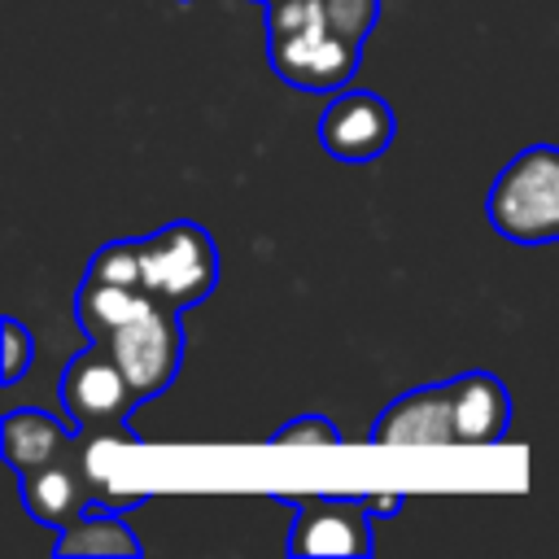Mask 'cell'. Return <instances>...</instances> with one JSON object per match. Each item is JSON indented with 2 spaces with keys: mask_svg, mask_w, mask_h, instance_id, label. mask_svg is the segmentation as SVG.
Masks as SVG:
<instances>
[{
  "mask_svg": "<svg viewBox=\"0 0 559 559\" xmlns=\"http://www.w3.org/2000/svg\"><path fill=\"white\" fill-rule=\"evenodd\" d=\"M57 397H61V411L66 419L79 428V432H96V437H131L127 415L140 406L135 402V389L127 380V371L118 367V358L109 354V345L92 341L87 349H79L66 371H61V384H57Z\"/></svg>",
  "mask_w": 559,
  "mask_h": 559,
  "instance_id": "cell-4",
  "label": "cell"
},
{
  "mask_svg": "<svg viewBox=\"0 0 559 559\" xmlns=\"http://www.w3.org/2000/svg\"><path fill=\"white\" fill-rule=\"evenodd\" d=\"M140 271H144V288L162 306L188 310L205 301L218 284V245L201 223L175 218L140 236Z\"/></svg>",
  "mask_w": 559,
  "mask_h": 559,
  "instance_id": "cell-3",
  "label": "cell"
},
{
  "mask_svg": "<svg viewBox=\"0 0 559 559\" xmlns=\"http://www.w3.org/2000/svg\"><path fill=\"white\" fill-rule=\"evenodd\" d=\"M266 441L271 445H341L345 437L328 415H297V419L280 424Z\"/></svg>",
  "mask_w": 559,
  "mask_h": 559,
  "instance_id": "cell-15",
  "label": "cell"
},
{
  "mask_svg": "<svg viewBox=\"0 0 559 559\" xmlns=\"http://www.w3.org/2000/svg\"><path fill=\"white\" fill-rule=\"evenodd\" d=\"M266 61L297 92H341L362 61V39L345 35L323 0H275L266 4Z\"/></svg>",
  "mask_w": 559,
  "mask_h": 559,
  "instance_id": "cell-1",
  "label": "cell"
},
{
  "mask_svg": "<svg viewBox=\"0 0 559 559\" xmlns=\"http://www.w3.org/2000/svg\"><path fill=\"white\" fill-rule=\"evenodd\" d=\"M148 301H157L148 288L109 284V280L83 275V280H79V293H74V314H79V328L87 332V341H109V336H114L127 319H135Z\"/></svg>",
  "mask_w": 559,
  "mask_h": 559,
  "instance_id": "cell-12",
  "label": "cell"
},
{
  "mask_svg": "<svg viewBox=\"0 0 559 559\" xmlns=\"http://www.w3.org/2000/svg\"><path fill=\"white\" fill-rule=\"evenodd\" d=\"M362 507L371 511V520H393L406 507V498L397 489H384V493H362Z\"/></svg>",
  "mask_w": 559,
  "mask_h": 559,
  "instance_id": "cell-16",
  "label": "cell"
},
{
  "mask_svg": "<svg viewBox=\"0 0 559 559\" xmlns=\"http://www.w3.org/2000/svg\"><path fill=\"white\" fill-rule=\"evenodd\" d=\"M144 542L140 533L127 524V511H109V507H83L74 520H66L57 528L52 555L57 559H131L140 555Z\"/></svg>",
  "mask_w": 559,
  "mask_h": 559,
  "instance_id": "cell-11",
  "label": "cell"
},
{
  "mask_svg": "<svg viewBox=\"0 0 559 559\" xmlns=\"http://www.w3.org/2000/svg\"><path fill=\"white\" fill-rule=\"evenodd\" d=\"M489 227L524 249L559 240V148L528 144L520 148L489 183L485 197Z\"/></svg>",
  "mask_w": 559,
  "mask_h": 559,
  "instance_id": "cell-2",
  "label": "cell"
},
{
  "mask_svg": "<svg viewBox=\"0 0 559 559\" xmlns=\"http://www.w3.org/2000/svg\"><path fill=\"white\" fill-rule=\"evenodd\" d=\"M258 4H262V9H266V4H275V0H258Z\"/></svg>",
  "mask_w": 559,
  "mask_h": 559,
  "instance_id": "cell-17",
  "label": "cell"
},
{
  "mask_svg": "<svg viewBox=\"0 0 559 559\" xmlns=\"http://www.w3.org/2000/svg\"><path fill=\"white\" fill-rule=\"evenodd\" d=\"M459 445H498L511 428V393L493 371H463L450 380Z\"/></svg>",
  "mask_w": 559,
  "mask_h": 559,
  "instance_id": "cell-9",
  "label": "cell"
},
{
  "mask_svg": "<svg viewBox=\"0 0 559 559\" xmlns=\"http://www.w3.org/2000/svg\"><path fill=\"white\" fill-rule=\"evenodd\" d=\"M393 135L397 122L389 100L362 87H341L319 118V144L336 162H371L393 144Z\"/></svg>",
  "mask_w": 559,
  "mask_h": 559,
  "instance_id": "cell-7",
  "label": "cell"
},
{
  "mask_svg": "<svg viewBox=\"0 0 559 559\" xmlns=\"http://www.w3.org/2000/svg\"><path fill=\"white\" fill-rule=\"evenodd\" d=\"M293 511L288 550L293 555H371V511L362 493H271Z\"/></svg>",
  "mask_w": 559,
  "mask_h": 559,
  "instance_id": "cell-6",
  "label": "cell"
},
{
  "mask_svg": "<svg viewBox=\"0 0 559 559\" xmlns=\"http://www.w3.org/2000/svg\"><path fill=\"white\" fill-rule=\"evenodd\" d=\"M100 345H109V354L127 371V380L135 389V402H148V397L166 393L175 384V376H179V362H183V323H179V310L175 306H162V301H148L135 319H127Z\"/></svg>",
  "mask_w": 559,
  "mask_h": 559,
  "instance_id": "cell-5",
  "label": "cell"
},
{
  "mask_svg": "<svg viewBox=\"0 0 559 559\" xmlns=\"http://www.w3.org/2000/svg\"><path fill=\"white\" fill-rule=\"evenodd\" d=\"M74 437H79L74 424H66V419H57L39 406H13L0 419V454L17 476L61 459L74 445Z\"/></svg>",
  "mask_w": 559,
  "mask_h": 559,
  "instance_id": "cell-10",
  "label": "cell"
},
{
  "mask_svg": "<svg viewBox=\"0 0 559 559\" xmlns=\"http://www.w3.org/2000/svg\"><path fill=\"white\" fill-rule=\"evenodd\" d=\"M0 332H4L0 380H4V389H9V384H17V380L26 376V367H31V358H35V336H31V328H26L22 319H13V314H4Z\"/></svg>",
  "mask_w": 559,
  "mask_h": 559,
  "instance_id": "cell-14",
  "label": "cell"
},
{
  "mask_svg": "<svg viewBox=\"0 0 559 559\" xmlns=\"http://www.w3.org/2000/svg\"><path fill=\"white\" fill-rule=\"evenodd\" d=\"M371 445H459L450 380L393 397L371 424Z\"/></svg>",
  "mask_w": 559,
  "mask_h": 559,
  "instance_id": "cell-8",
  "label": "cell"
},
{
  "mask_svg": "<svg viewBox=\"0 0 559 559\" xmlns=\"http://www.w3.org/2000/svg\"><path fill=\"white\" fill-rule=\"evenodd\" d=\"M179 4H188V0H179Z\"/></svg>",
  "mask_w": 559,
  "mask_h": 559,
  "instance_id": "cell-18",
  "label": "cell"
},
{
  "mask_svg": "<svg viewBox=\"0 0 559 559\" xmlns=\"http://www.w3.org/2000/svg\"><path fill=\"white\" fill-rule=\"evenodd\" d=\"M92 280H109V284H135L144 288V271H140V240H109L92 253L87 271Z\"/></svg>",
  "mask_w": 559,
  "mask_h": 559,
  "instance_id": "cell-13",
  "label": "cell"
}]
</instances>
